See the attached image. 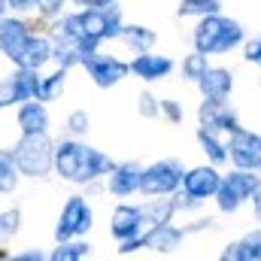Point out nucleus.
<instances>
[{
    "label": "nucleus",
    "instance_id": "obj_17",
    "mask_svg": "<svg viewBox=\"0 0 261 261\" xmlns=\"http://www.w3.org/2000/svg\"><path fill=\"white\" fill-rule=\"evenodd\" d=\"M173 70V61L167 55H152V52H137V58L130 61V73L143 82H158Z\"/></svg>",
    "mask_w": 261,
    "mask_h": 261
},
{
    "label": "nucleus",
    "instance_id": "obj_21",
    "mask_svg": "<svg viewBox=\"0 0 261 261\" xmlns=\"http://www.w3.org/2000/svg\"><path fill=\"white\" fill-rule=\"evenodd\" d=\"M222 261H261V228L228 243L222 252Z\"/></svg>",
    "mask_w": 261,
    "mask_h": 261
},
{
    "label": "nucleus",
    "instance_id": "obj_13",
    "mask_svg": "<svg viewBox=\"0 0 261 261\" xmlns=\"http://www.w3.org/2000/svg\"><path fill=\"white\" fill-rule=\"evenodd\" d=\"M143 170H146V167H140V164H134V161L116 164V170L107 176L110 195L128 197V195H134V192H143Z\"/></svg>",
    "mask_w": 261,
    "mask_h": 261
},
{
    "label": "nucleus",
    "instance_id": "obj_41",
    "mask_svg": "<svg viewBox=\"0 0 261 261\" xmlns=\"http://www.w3.org/2000/svg\"><path fill=\"white\" fill-rule=\"evenodd\" d=\"M252 206H255V216L261 219V189L255 192V197H252Z\"/></svg>",
    "mask_w": 261,
    "mask_h": 261
},
{
    "label": "nucleus",
    "instance_id": "obj_32",
    "mask_svg": "<svg viewBox=\"0 0 261 261\" xmlns=\"http://www.w3.org/2000/svg\"><path fill=\"white\" fill-rule=\"evenodd\" d=\"M137 110H140V116H143V119H155V116L161 113V100H155L149 91H143V94H140V107H137Z\"/></svg>",
    "mask_w": 261,
    "mask_h": 261
},
{
    "label": "nucleus",
    "instance_id": "obj_1",
    "mask_svg": "<svg viewBox=\"0 0 261 261\" xmlns=\"http://www.w3.org/2000/svg\"><path fill=\"white\" fill-rule=\"evenodd\" d=\"M55 170L64 176L67 182L76 186H91L100 176H110L116 170V161L79 140H64L55 149Z\"/></svg>",
    "mask_w": 261,
    "mask_h": 261
},
{
    "label": "nucleus",
    "instance_id": "obj_27",
    "mask_svg": "<svg viewBox=\"0 0 261 261\" xmlns=\"http://www.w3.org/2000/svg\"><path fill=\"white\" fill-rule=\"evenodd\" d=\"M210 55H203V52H192V55H186V61H182V76L189 79V82H200L203 76H206V70H210V61H206Z\"/></svg>",
    "mask_w": 261,
    "mask_h": 261
},
{
    "label": "nucleus",
    "instance_id": "obj_10",
    "mask_svg": "<svg viewBox=\"0 0 261 261\" xmlns=\"http://www.w3.org/2000/svg\"><path fill=\"white\" fill-rule=\"evenodd\" d=\"M82 67H85V73L94 79L97 88H113V85H119V82L130 73V64H125L122 58H116V55H100V52H94L91 58H85Z\"/></svg>",
    "mask_w": 261,
    "mask_h": 261
},
{
    "label": "nucleus",
    "instance_id": "obj_33",
    "mask_svg": "<svg viewBox=\"0 0 261 261\" xmlns=\"http://www.w3.org/2000/svg\"><path fill=\"white\" fill-rule=\"evenodd\" d=\"M161 116H164L170 125H179L186 113H182V107H179L176 100H161Z\"/></svg>",
    "mask_w": 261,
    "mask_h": 261
},
{
    "label": "nucleus",
    "instance_id": "obj_28",
    "mask_svg": "<svg viewBox=\"0 0 261 261\" xmlns=\"http://www.w3.org/2000/svg\"><path fill=\"white\" fill-rule=\"evenodd\" d=\"M64 82H67V67H58L52 76H43V88H40V100H55V97H61V91H64Z\"/></svg>",
    "mask_w": 261,
    "mask_h": 261
},
{
    "label": "nucleus",
    "instance_id": "obj_5",
    "mask_svg": "<svg viewBox=\"0 0 261 261\" xmlns=\"http://www.w3.org/2000/svg\"><path fill=\"white\" fill-rule=\"evenodd\" d=\"M186 179V170H182V161L176 158H161L155 164H149L143 170V195L149 197H167L173 195Z\"/></svg>",
    "mask_w": 261,
    "mask_h": 261
},
{
    "label": "nucleus",
    "instance_id": "obj_22",
    "mask_svg": "<svg viewBox=\"0 0 261 261\" xmlns=\"http://www.w3.org/2000/svg\"><path fill=\"white\" fill-rule=\"evenodd\" d=\"M119 40H122L128 49H134V52H152V46H155V31L146 28V24H125L122 34H119Z\"/></svg>",
    "mask_w": 261,
    "mask_h": 261
},
{
    "label": "nucleus",
    "instance_id": "obj_3",
    "mask_svg": "<svg viewBox=\"0 0 261 261\" xmlns=\"http://www.w3.org/2000/svg\"><path fill=\"white\" fill-rule=\"evenodd\" d=\"M55 149L58 146L49 140V134H21V140L12 146L21 176H31V179L49 176V170L55 167Z\"/></svg>",
    "mask_w": 261,
    "mask_h": 261
},
{
    "label": "nucleus",
    "instance_id": "obj_9",
    "mask_svg": "<svg viewBox=\"0 0 261 261\" xmlns=\"http://www.w3.org/2000/svg\"><path fill=\"white\" fill-rule=\"evenodd\" d=\"M228 155H231V164L234 167H243V170H261V134L255 130H234L231 140H228Z\"/></svg>",
    "mask_w": 261,
    "mask_h": 261
},
{
    "label": "nucleus",
    "instance_id": "obj_23",
    "mask_svg": "<svg viewBox=\"0 0 261 261\" xmlns=\"http://www.w3.org/2000/svg\"><path fill=\"white\" fill-rule=\"evenodd\" d=\"M197 143H200V149H203V155L213 161V164H225L231 155H228V143H222L219 140V134L210 128H197Z\"/></svg>",
    "mask_w": 261,
    "mask_h": 261
},
{
    "label": "nucleus",
    "instance_id": "obj_29",
    "mask_svg": "<svg viewBox=\"0 0 261 261\" xmlns=\"http://www.w3.org/2000/svg\"><path fill=\"white\" fill-rule=\"evenodd\" d=\"M143 213H146V222L149 225L170 222V216L176 213V203L173 200H152V203H143Z\"/></svg>",
    "mask_w": 261,
    "mask_h": 261
},
{
    "label": "nucleus",
    "instance_id": "obj_25",
    "mask_svg": "<svg viewBox=\"0 0 261 261\" xmlns=\"http://www.w3.org/2000/svg\"><path fill=\"white\" fill-rule=\"evenodd\" d=\"M18 164H15V155H12V149H3L0 152V192L3 195H9V192H15V186H18Z\"/></svg>",
    "mask_w": 261,
    "mask_h": 261
},
{
    "label": "nucleus",
    "instance_id": "obj_37",
    "mask_svg": "<svg viewBox=\"0 0 261 261\" xmlns=\"http://www.w3.org/2000/svg\"><path fill=\"white\" fill-rule=\"evenodd\" d=\"M246 61H249V64H255V67H261V37L246 43Z\"/></svg>",
    "mask_w": 261,
    "mask_h": 261
},
{
    "label": "nucleus",
    "instance_id": "obj_42",
    "mask_svg": "<svg viewBox=\"0 0 261 261\" xmlns=\"http://www.w3.org/2000/svg\"><path fill=\"white\" fill-rule=\"evenodd\" d=\"M107 3H116V0H107Z\"/></svg>",
    "mask_w": 261,
    "mask_h": 261
},
{
    "label": "nucleus",
    "instance_id": "obj_36",
    "mask_svg": "<svg viewBox=\"0 0 261 261\" xmlns=\"http://www.w3.org/2000/svg\"><path fill=\"white\" fill-rule=\"evenodd\" d=\"M173 203H176V213H179V210H197V206H200V197L189 195V192H186V189H182V192H179V195L173 197Z\"/></svg>",
    "mask_w": 261,
    "mask_h": 261
},
{
    "label": "nucleus",
    "instance_id": "obj_6",
    "mask_svg": "<svg viewBox=\"0 0 261 261\" xmlns=\"http://www.w3.org/2000/svg\"><path fill=\"white\" fill-rule=\"evenodd\" d=\"M79 18H82V31H85V37L94 40V43L113 40V37H119L122 28H125V24H122V12H119V6H113V3L82 9Z\"/></svg>",
    "mask_w": 261,
    "mask_h": 261
},
{
    "label": "nucleus",
    "instance_id": "obj_26",
    "mask_svg": "<svg viewBox=\"0 0 261 261\" xmlns=\"http://www.w3.org/2000/svg\"><path fill=\"white\" fill-rule=\"evenodd\" d=\"M222 9V0H179V15L182 18H189V15H197V18H203V15H213V12H219Z\"/></svg>",
    "mask_w": 261,
    "mask_h": 261
},
{
    "label": "nucleus",
    "instance_id": "obj_19",
    "mask_svg": "<svg viewBox=\"0 0 261 261\" xmlns=\"http://www.w3.org/2000/svg\"><path fill=\"white\" fill-rule=\"evenodd\" d=\"M46 100L34 97V100H24L18 107V128L21 134H49V113L43 107Z\"/></svg>",
    "mask_w": 261,
    "mask_h": 261
},
{
    "label": "nucleus",
    "instance_id": "obj_40",
    "mask_svg": "<svg viewBox=\"0 0 261 261\" xmlns=\"http://www.w3.org/2000/svg\"><path fill=\"white\" fill-rule=\"evenodd\" d=\"M76 6H82V9H91V6H107V0H73Z\"/></svg>",
    "mask_w": 261,
    "mask_h": 261
},
{
    "label": "nucleus",
    "instance_id": "obj_31",
    "mask_svg": "<svg viewBox=\"0 0 261 261\" xmlns=\"http://www.w3.org/2000/svg\"><path fill=\"white\" fill-rule=\"evenodd\" d=\"M88 125H91V119H88L85 110H73V113L67 116V130H70L73 137H85V134H88Z\"/></svg>",
    "mask_w": 261,
    "mask_h": 261
},
{
    "label": "nucleus",
    "instance_id": "obj_24",
    "mask_svg": "<svg viewBox=\"0 0 261 261\" xmlns=\"http://www.w3.org/2000/svg\"><path fill=\"white\" fill-rule=\"evenodd\" d=\"M88 252H91V246L85 240L73 237V240H58V246L49 252V258L52 261H79V258H88Z\"/></svg>",
    "mask_w": 261,
    "mask_h": 261
},
{
    "label": "nucleus",
    "instance_id": "obj_30",
    "mask_svg": "<svg viewBox=\"0 0 261 261\" xmlns=\"http://www.w3.org/2000/svg\"><path fill=\"white\" fill-rule=\"evenodd\" d=\"M18 228H21V210L18 206L3 210L0 213V234L3 237H12V234H18Z\"/></svg>",
    "mask_w": 261,
    "mask_h": 261
},
{
    "label": "nucleus",
    "instance_id": "obj_7",
    "mask_svg": "<svg viewBox=\"0 0 261 261\" xmlns=\"http://www.w3.org/2000/svg\"><path fill=\"white\" fill-rule=\"evenodd\" d=\"M40 88H43V76L40 70H28V67H18L15 73H9L0 85V107H12V103H24V100H34L40 97Z\"/></svg>",
    "mask_w": 261,
    "mask_h": 261
},
{
    "label": "nucleus",
    "instance_id": "obj_18",
    "mask_svg": "<svg viewBox=\"0 0 261 261\" xmlns=\"http://www.w3.org/2000/svg\"><path fill=\"white\" fill-rule=\"evenodd\" d=\"M28 37H31V28H28L21 18L3 15V21H0V49H3V55H6L9 61H12L15 52L28 43Z\"/></svg>",
    "mask_w": 261,
    "mask_h": 261
},
{
    "label": "nucleus",
    "instance_id": "obj_35",
    "mask_svg": "<svg viewBox=\"0 0 261 261\" xmlns=\"http://www.w3.org/2000/svg\"><path fill=\"white\" fill-rule=\"evenodd\" d=\"M140 249H146V231L119 243V255H130V252H140Z\"/></svg>",
    "mask_w": 261,
    "mask_h": 261
},
{
    "label": "nucleus",
    "instance_id": "obj_15",
    "mask_svg": "<svg viewBox=\"0 0 261 261\" xmlns=\"http://www.w3.org/2000/svg\"><path fill=\"white\" fill-rule=\"evenodd\" d=\"M219 186H222V173L216 170V167H192V170H186V179H182V189L189 192V195L195 197H216L219 192Z\"/></svg>",
    "mask_w": 261,
    "mask_h": 261
},
{
    "label": "nucleus",
    "instance_id": "obj_16",
    "mask_svg": "<svg viewBox=\"0 0 261 261\" xmlns=\"http://www.w3.org/2000/svg\"><path fill=\"white\" fill-rule=\"evenodd\" d=\"M186 234H189V228H176L170 222L149 225V231H146V249H152V252H173L182 243Z\"/></svg>",
    "mask_w": 261,
    "mask_h": 261
},
{
    "label": "nucleus",
    "instance_id": "obj_34",
    "mask_svg": "<svg viewBox=\"0 0 261 261\" xmlns=\"http://www.w3.org/2000/svg\"><path fill=\"white\" fill-rule=\"evenodd\" d=\"M37 9H40L43 18H61L64 0H37Z\"/></svg>",
    "mask_w": 261,
    "mask_h": 261
},
{
    "label": "nucleus",
    "instance_id": "obj_12",
    "mask_svg": "<svg viewBox=\"0 0 261 261\" xmlns=\"http://www.w3.org/2000/svg\"><path fill=\"white\" fill-rule=\"evenodd\" d=\"M143 225H149L146 222V213H143V206H130V203H119L116 210H113V219H110V231H113V237L122 243V240H128V237H137V234H143Z\"/></svg>",
    "mask_w": 261,
    "mask_h": 261
},
{
    "label": "nucleus",
    "instance_id": "obj_38",
    "mask_svg": "<svg viewBox=\"0 0 261 261\" xmlns=\"http://www.w3.org/2000/svg\"><path fill=\"white\" fill-rule=\"evenodd\" d=\"M46 255L40 252V249H24V252H15L12 255V261H43Z\"/></svg>",
    "mask_w": 261,
    "mask_h": 261
},
{
    "label": "nucleus",
    "instance_id": "obj_8",
    "mask_svg": "<svg viewBox=\"0 0 261 261\" xmlns=\"http://www.w3.org/2000/svg\"><path fill=\"white\" fill-rule=\"evenodd\" d=\"M91 206L85 197H70L58 216V225H55V240H73V237H82L91 231Z\"/></svg>",
    "mask_w": 261,
    "mask_h": 261
},
{
    "label": "nucleus",
    "instance_id": "obj_11",
    "mask_svg": "<svg viewBox=\"0 0 261 261\" xmlns=\"http://www.w3.org/2000/svg\"><path fill=\"white\" fill-rule=\"evenodd\" d=\"M197 119H200V128H210V130H216V134H234V130H240L237 113L225 100H216V97H203V103L197 110Z\"/></svg>",
    "mask_w": 261,
    "mask_h": 261
},
{
    "label": "nucleus",
    "instance_id": "obj_20",
    "mask_svg": "<svg viewBox=\"0 0 261 261\" xmlns=\"http://www.w3.org/2000/svg\"><path fill=\"white\" fill-rule=\"evenodd\" d=\"M197 88H200V94H203V97L228 100V97H231V91H234V76H231V70H225V67H210V70H206V76L197 82Z\"/></svg>",
    "mask_w": 261,
    "mask_h": 261
},
{
    "label": "nucleus",
    "instance_id": "obj_14",
    "mask_svg": "<svg viewBox=\"0 0 261 261\" xmlns=\"http://www.w3.org/2000/svg\"><path fill=\"white\" fill-rule=\"evenodd\" d=\"M52 58H55V46L49 43V37H37V34H31L28 43L15 52L12 64L15 67H28V70H40L46 61H52Z\"/></svg>",
    "mask_w": 261,
    "mask_h": 261
},
{
    "label": "nucleus",
    "instance_id": "obj_39",
    "mask_svg": "<svg viewBox=\"0 0 261 261\" xmlns=\"http://www.w3.org/2000/svg\"><path fill=\"white\" fill-rule=\"evenodd\" d=\"M31 9V6H37V0H3V9Z\"/></svg>",
    "mask_w": 261,
    "mask_h": 261
},
{
    "label": "nucleus",
    "instance_id": "obj_4",
    "mask_svg": "<svg viewBox=\"0 0 261 261\" xmlns=\"http://www.w3.org/2000/svg\"><path fill=\"white\" fill-rule=\"evenodd\" d=\"M258 170H231L228 176H222V186L216 192V203L222 213H237L246 200H252L255 192L261 189V176H255Z\"/></svg>",
    "mask_w": 261,
    "mask_h": 261
},
{
    "label": "nucleus",
    "instance_id": "obj_2",
    "mask_svg": "<svg viewBox=\"0 0 261 261\" xmlns=\"http://www.w3.org/2000/svg\"><path fill=\"white\" fill-rule=\"evenodd\" d=\"M243 37H246V31H243L240 21L213 12V15H203L197 21L195 34H192V43H195L197 52H203V55H225V52L237 49L243 43Z\"/></svg>",
    "mask_w": 261,
    "mask_h": 261
}]
</instances>
